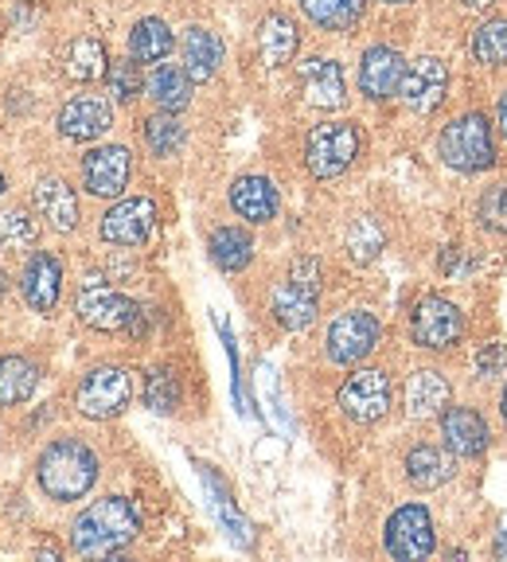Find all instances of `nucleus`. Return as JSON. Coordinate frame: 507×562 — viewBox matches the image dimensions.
Masks as SVG:
<instances>
[{"instance_id": "aec40b11", "label": "nucleus", "mask_w": 507, "mask_h": 562, "mask_svg": "<svg viewBox=\"0 0 507 562\" xmlns=\"http://www.w3.org/2000/svg\"><path fill=\"white\" fill-rule=\"evenodd\" d=\"M441 438L453 457H481L488 449V422L473 406H446L441 411Z\"/></svg>"}, {"instance_id": "58836bf2", "label": "nucleus", "mask_w": 507, "mask_h": 562, "mask_svg": "<svg viewBox=\"0 0 507 562\" xmlns=\"http://www.w3.org/2000/svg\"><path fill=\"white\" fill-rule=\"evenodd\" d=\"M504 360H507L504 344H484V348L476 351V375H481V379L499 375V368H504Z\"/></svg>"}, {"instance_id": "412c9836", "label": "nucleus", "mask_w": 507, "mask_h": 562, "mask_svg": "<svg viewBox=\"0 0 507 562\" xmlns=\"http://www.w3.org/2000/svg\"><path fill=\"white\" fill-rule=\"evenodd\" d=\"M230 207L246 223H270L281 207V195L266 176H238L230 184Z\"/></svg>"}, {"instance_id": "37998d69", "label": "nucleus", "mask_w": 507, "mask_h": 562, "mask_svg": "<svg viewBox=\"0 0 507 562\" xmlns=\"http://www.w3.org/2000/svg\"><path fill=\"white\" fill-rule=\"evenodd\" d=\"M496 551H499V554H507V531L499 536V547H496Z\"/></svg>"}, {"instance_id": "5701e85b", "label": "nucleus", "mask_w": 507, "mask_h": 562, "mask_svg": "<svg viewBox=\"0 0 507 562\" xmlns=\"http://www.w3.org/2000/svg\"><path fill=\"white\" fill-rule=\"evenodd\" d=\"M449 398H453V391H449L441 371L418 368L410 379H406V411H410L414 418H433V414L446 411Z\"/></svg>"}, {"instance_id": "4468645a", "label": "nucleus", "mask_w": 507, "mask_h": 562, "mask_svg": "<svg viewBox=\"0 0 507 562\" xmlns=\"http://www.w3.org/2000/svg\"><path fill=\"white\" fill-rule=\"evenodd\" d=\"M446 90H449V67L438 59V55H421L418 63H410L403 75V102L410 105L414 114H433L441 102H446Z\"/></svg>"}, {"instance_id": "ea45409f", "label": "nucleus", "mask_w": 507, "mask_h": 562, "mask_svg": "<svg viewBox=\"0 0 507 562\" xmlns=\"http://www.w3.org/2000/svg\"><path fill=\"white\" fill-rule=\"evenodd\" d=\"M469 270V250L464 246H446V255H441V273L446 278H461Z\"/></svg>"}, {"instance_id": "de8ad7c7", "label": "nucleus", "mask_w": 507, "mask_h": 562, "mask_svg": "<svg viewBox=\"0 0 507 562\" xmlns=\"http://www.w3.org/2000/svg\"><path fill=\"white\" fill-rule=\"evenodd\" d=\"M0 297H4V273H0Z\"/></svg>"}, {"instance_id": "0eeeda50", "label": "nucleus", "mask_w": 507, "mask_h": 562, "mask_svg": "<svg viewBox=\"0 0 507 562\" xmlns=\"http://www.w3.org/2000/svg\"><path fill=\"white\" fill-rule=\"evenodd\" d=\"M379 336H383V325L379 316L368 313V308H348L328 325V336H324V351L328 360L340 363V368H356L375 351Z\"/></svg>"}, {"instance_id": "ddd939ff", "label": "nucleus", "mask_w": 507, "mask_h": 562, "mask_svg": "<svg viewBox=\"0 0 507 562\" xmlns=\"http://www.w3.org/2000/svg\"><path fill=\"white\" fill-rule=\"evenodd\" d=\"M133 157L125 145H102L82 157V188L98 200H117L129 188Z\"/></svg>"}, {"instance_id": "7ed1b4c3", "label": "nucleus", "mask_w": 507, "mask_h": 562, "mask_svg": "<svg viewBox=\"0 0 507 562\" xmlns=\"http://www.w3.org/2000/svg\"><path fill=\"white\" fill-rule=\"evenodd\" d=\"M320 308V262L297 258L289 266L285 281L273 290V321L289 333H305Z\"/></svg>"}, {"instance_id": "4c0bfd02", "label": "nucleus", "mask_w": 507, "mask_h": 562, "mask_svg": "<svg viewBox=\"0 0 507 562\" xmlns=\"http://www.w3.org/2000/svg\"><path fill=\"white\" fill-rule=\"evenodd\" d=\"M476 220L484 223V231H496L507 235V184H496L481 195V207H476Z\"/></svg>"}, {"instance_id": "72a5a7b5", "label": "nucleus", "mask_w": 507, "mask_h": 562, "mask_svg": "<svg viewBox=\"0 0 507 562\" xmlns=\"http://www.w3.org/2000/svg\"><path fill=\"white\" fill-rule=\"evenodd\" d=\"M140 133H145L149 153H157V157H172V153L184 149V125H180L176 114H165V110L157 117H149Z\"/></svg>"}, {"instance_id": "dca6fc26", "label": "nucleus", "mask_w": 507, "mask_h": 562, "mask_svg": "<svg viewBox=\"0 0 507 562\" xmlns=\"http://www.w3.org/2000/svg\"><path fill=\"white\" fill-rule=\"evenodd\" d=\"M59 133L67 140H98L110 133V125H114V110H110V102L98 94H79L70 98L67 105L59 110Z\"/></svg>"}, {"instance_id": "1a4fd4ad", "label": "nucleus", "mask_w": 507, "mask_h": 562, "mask_svg": "<svg viewBox=\"0 0 507 562\" xmlns=\"http://www.w3.org/2000/svg\"><path fill=\"white\" fill-rule=\"evenodd\" d=\"M383 543L391 559H403V562L429 559L433 547H438V531H433L429 508H421V504H403V508L386 519Z\"/></svg>"}, {"instance_id": "9b49d317", "label": "nucleus", "mask_w": 507, "mask_h": 562, "mask_svg": "<svg viewBox=\"0 0 507 562\" xmlns=\"http://www.w3.org/2000/svg\"><path fill=\"white\" fill-rule=\"evenodd\" d=\"M464 333V313L446 297H421L410 313V336L418 348L446 351L461 340Z\"/></svg>"}, {"instance_id": "f3484780", "label": "nucleus", "mask_w": 507, "mask_h": 562, "mask_svg": "<svg viewBox=\"0 0 507 562\" xmlns=\"http://www.w3.org/2000/svg\"><path fill=\"white\" fill-rule=\"evenodd\" d=\"M301 90H305V102L316 110H340L348 102V79H343V67L336 59H313L301 63Z\"/></svg>"}, {"instance_id": "a878e982", "label": "nucleus", "mask_w": 507, "mask_h": 562, "mask_svg": "<svg viewBox=\"0 0 507 562\" xmlns=\"http://www.w3.org/2000/svg\"><path fill=\"white\" fill-rule=\"evenodd\" d=\"M149 98L165 114L188 110V102H192V79H188V70L176 67V63H160L149 75Z\"/></svg>"}, {"instance_id": "f257e3e1", "label": "nucleus", "mask_w": 507, "mask_h": 562, "mask_svg": "<svg viewBox=\"0 0 507 562\" xmlns=\"http://www.w3.org/2000/svg\"><path fill=\"white\" fill-rule=\"evenodd\" d=\"M137 508L125 496H105L70 524V551L82 554V559H105V554L125 551L137 539Z\"/></svg>"}, {"instance_id": "2eb2a0df", "label": "nucleus", "mask_w": 507, "mask_h": 562, "mask_svg": "<svg viewBox=\"0 0 507 562\" xmlns=\"http://www.w3.org/2000/svg\"><path fill=\"white\" fill-rule=\"evenodd\" d=\"M406 75V59L403 52H394L386 44H375L363 52L359 59V90L371 98V102H386V98L398 94Z\"/></svg>"}, {"instance_id": "c9c22d12", "label": "nucleus", "mask_w": 507, "mask_h": 562, "mask_svg": "<svg viewBox=\"0 0 507 562\" xmlns=\"http://www.w3.org/2000/svg\"><path fill=\"white\" fill-rule=\"evenodd\" d=\"M180 379H176V371L168 368H157L149 375V383H145V406H153L157 414H172L176 406H180Z\"/></svg>"}, {"instance_id": "39448f33", "label": "nucleus", "mask_w": 507, "mask_h": 562, "mask_svg": "<svg viewBox=\"0 0 507 562\" xmlns=\"http://www.w3.org/2000/svg\"><path fill=\"white\" fill-rule=\"evenodd\" d=\"M363 149V133L356 122H320L305 140V165L316 180H336L356 165Z\"/></svg>"}, {"instance_id": "49530a36", "label": "nucleus", "mask_w": 507, "mask_h": 562, "mask_svg": "<svg viewBox=\"0 0 507 562\" xmlns=\"http://www.w3.org/2000/svg\"><path fill=\"white\" fill-rule=\"evenodd\" d=\"M383 4H410V0H383Z\"/></svg>"}, {"instance_id": "20e7f679", "label": "nucleus", "mask_w": 507, "mask_h": 562, "mask_svg": "<svg viewBox=\"0 0 507 562\" xmlns=\"http://www.w3.org/2000/svg\"><path fill=\"white\" fill-rule=\"evenodd\" d=\"M438 153L457 172H484L496 165V140H492V122L484 114H461L441 130Z\"/></svg>"}, {"instance_id": "9d476101", "label": "nucleus", "mask_w": 507, "mask_h": 562, "mask_svg": "<svg viewBox=\"0 0 507 562\" xmlns=\"http://www.w3.org/2000/svg\"><path fill=\"white\" fill-rule=\"evenodd\" d=\"M340 411L356 426H375L391 411V375L379 368H359L356 375L343 379L340 386Z\"/></svg>"}, {"instance_id": "bb28decb", "label": "nucleus", "mask_w": 507, "mask_h": 562, "mask_svg": "<svg viewBox=\"0 0 507 562\" xmlns=\"http://www.w3.org/2000/svg\"><path fill=\"white\" fill-rule=\"evenodd\" d=\"M40 386V368L27 356H0V406H20L35 395Z\"/></svg>"}, {"instance_id": "473e14b6", "label": "nucleus", "mask_w": 507, "mask_h": 562, "mask_svg": "<svg viewBox=\"0 0 507 562\" xmlns=\"http://www.w3.org/2000/svg\"><path fill=\"white\" fill-rule=\"evenodd\" d=\"M383 246H386V235H383V227H379V220H371V215H359V220L348 227V255H351V262H359V266L375 262Z\"/></svg>"}, {"instance_id": "e433bc0d", "label": "nucleus", "mask_w": 507, "mask_h": 562, "mask_svg": "<svg viewBox=\"0 0 507 562\" xmlns=\"http://www.w3.org/2000/svg\"><path fill=\"white\" fill-rule=\"evenodd\" d=\"M105 79H110V94H114L117 102H133V98L140 94V87H145L137 59H117V63H110Z\"/></svg>"}, {"instance_id": "7c9ffc66", "label": "nucleus", "mask_w": 507, "mask_h": 562, "mask_svg": "<svg viewBox=\"0 0 507 562\" xmlns=\"http://www.w3.org/2000/svg\"><path fill=\"white\" fill-rule=\"evenodd\" d=\"M110 70V55H105V44L94 40V35H79L67 52V75L75 82H98Z\"/></svg>"}, {"instance_id": "f8f14e48", "label": "nucleus", "mask_w": 507, "mask_h": 562, "mask_svg": "<svg viewBox=\"0 0 507 562\" xmlns=\"http://www.w3.org/2000/svg\"><path fill=\"white\" fill-rule=\"evenodd\" d=\"M153 227H157V203L149 195H133V200H122L105 211L98 235L110 246H140L149 243Z\"/></svg>"}, {"instance_id": "c756f323", "label": "nucleus", "mask_w": 507, "mask_h": 562, "mask_svg": "<svg viewBox=\"0 0 507 562\" xmlns=\"http://www.w3.org/2000/svg\"><path fill=\"white\" fill-rule=\"evenodd\" d=\"M368 0H301V12L324 32H348L359 24Z\"/></svg>"}, {"instance_id": "423d86ee", "label": "nucleus", "mask_w": 507, "mask_h": 562, "mask_svg": "<svg viewBox=\"0 0 507 562\" xmlns=\"http://www.w3.org/2000/svg\"><path fill=\"white\" fill-rule=\"evenodd\" d=\"M133 398V379L125 368L117 363H98L82 375L79 391H75V406H79L82 418H94V422H105V418H117V414L129 406Z\"/></svg>"}, {"instance_id": "79ce46f5", "label": "nucleus", "mask_w": 507, "mask_h": 562, "mask_svg": "<svg viewBox=\"0 0 507 562\" xmlns=\"http://www.w3.org/2000/svg\"><path fill=\"white\" fill-rule=\"evenodd\" d=\"M461 9H488V4H496V0H457Z\"/></svg>"}, {"instance_id": "6e6552de", "label": "nucleus", "mask_w": 507, "mask_h": 562, "mask_svg": "<svg viewBox=\"0 0 507 562\" xmlns=\"http://www.w3.org/2000/svg\"><path fill=\"white\" fill-rule=\"evenodd\" d=\"M79 321L94 333H129L133 316H137L140 305H133L125 293H117L110 281H102L98 273H90L87 281L79 285Z\"/></svg>"}, {"instance_id": "f03ea898", "label": "nucleus", "mask_w": 507, "mask_h": 562, "mask_svg": "<svg viewBox=\"0 0 507 562\" xmlns=\"http://www.w3.org/2000/svg\"><path fill=\"white\" fill-rule=\"evenodd\" d=\"M35 481H40L47 501H55V504L82 501L98 481L94 449L79 438L52 441V446L40 453V461H35Z\"/></svg>"}, {"instance_id": "a211bd4d", "label": "nucleus", "mask_w": 507, "mask_h": 562, "mask_svg": "<svg viewBox=\"0 0 507 562\" xmlns=\"http://www.w3.org/2000/svg\"><path fill=\"white\" fill-rule=\"evenodd\" d=\"M20 290H24V301L32 313H55L63 297V266L55 255L47 250H35L24 266V278H20Z\"/></svg>"}, {"instance_id": "c85d7f7f", "label": "nucleus", "mask_w": 507, "mask_h": 562, "mask_svg": "<svg viewBox=\"0 0 507 562\" xmlns=\"http://www.w3.org/2000/svg\"><path fill=\"white\" fill-rule=\"evenodd\" d=\"M176 47V35L165 20L149 16V20H137L129 32V59L137 63H160L168 59V52Z\"/></svg>"}, {"instance_id": "b1692460", "label": "nucleus", "mask_w": 507, "mask_h": 562, "mask_svg": "<svg viewBox=\"0 0 507 562\" xmlns=\"http://www.w3.org/2000/svg\"><path fill=\"white\" fill-rule=\"evenodd\" d=\"M301 47L297 24L285 16V12H270L258 27V55H262L266 67H285Z\"/></svg>"}, {"instance_id": "6ab92c4d", "label": "nucleus", "mask_w": 507, "mask_h": 562, "mask_svg": "<svg viewBox=\"0 0 507 562\" xmlns=\"http://www.w3.org/2000/svg\"><path fill=\"white\" fill-rule=\"evenodd\" d=\"M32 195H35V207H40V215H44L52 231H59V235L79 231V223H82L79 195H75V188H70L63 176H40Z\"/></svg>"}, {"instance_id": "c03bdc74", "label": "nucleus", "mask_w": 507, "mask_h": 562, "mask_svg": "<svg viewBox=\"0 0 507 562\" xmlns=\"http://www.w3.org/2000/svg\"><path fill=\"white\" fill-rule=\"evenodd\" d=\"M499 411H504V422H507V386H504V398H499Z\"/></svg>"}, {"instance_id": "a18cd8bd", "label": "nucleus", "mask_w": 507, "mask_h": 562, "mask_svg": "<svg viewBox=\"0 0 507 562\" xmlns=\"http://www.w3.org/2000/svg\"><path fill=\"white\" fill-rule=\"evenodd\" d=\"M9 192V180H4V172H0V195Z\"/></svg>"}, {"instance_id": "cd10ccee", "label": "nucleus", "mask_w": 507, "mask_h": 562, "mask_svg": "<svg viewBox=\"0 0 507 562\" xmlns=\"http://www.w3.org/2000/svg\"><path fill=\"white\" fill-rule=\"evenodd\" d=\"M211 262L219 266L223 273H243L254 262V238L243 227H219L211 231L207 238Z\"/></svg>"}, {"instance_id": "f704fd0d", "label": "nucleus", "mask_w": 507, "mask_h": 562, "mask_svg": "<svg viewBox=\"0 0 507 562\" xmlns=\"http://www.w3.org/2000/svg\"><path fill=\"white\" fill-rule=\"evenodd\" d=\"M35 235H40V227L24 207L0 211V250H27Z\"/></svg>"}, {"instance_id": "393cba45", "label": "nucleus", "mask_w": 507, "mask_h": 562, "mask_svg": "<svg viewBox=\"0 0 507 562\" xmlns=\"http://www.w3.org/2000/svg\"><path fill=\"white\" fill-rule=\"evenodd\" d=\"M453 476V457L438 446H414L406 453V481L414 484L418 492L441 488V484Z\"/></svg>"}, {"instance_id": "4be33fe9", "label": "nucleus", "mask_w": 507, "mask_h": 562, "mask_svg": "<svg viewBox=\"0 0 507 562\" xmlns=\"http://www.w3.org/2000/svg\"><path fill=\"white\" fill-rule=\"evenodd\" d=\"M180 55H184V70L192 82H207L223 63V40L211 27H188L184 44H180Z\"/></svg>"}, {"instance_id": "2f4dec72", "label": "nucleus", "mask_w": 507, "mask_h": 562, "mask_svg": "<svg viewBox=\"0 0 507 562\" xmlns=\"http://www.w3.org/2000/svg\"><path fill=\"white\" fill-rule=\"evenodd\" d=\"M473 59L481 67H507V20H484L473 32Z\"/></svg>"}, {"instance_id": "a19ab883", "label": "nucleus", "mask_w": 507, "mask_h": 562, "mask_svg": "<svg viewBox=\"0 0 507 562\" xmlns=\"http://www.w3.org/2000/svg\"><path fill=\"white\" fill-rule=\"evenodd\" d=\"M496 122H499V133L507 137V90L499 94V105H496Z\"/></svg>"}]
</instances>
